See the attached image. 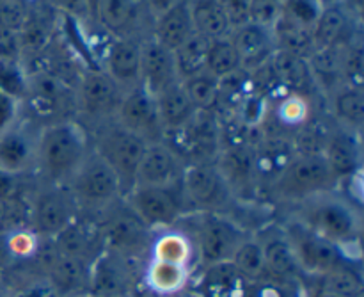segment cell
<instances>
[{"label": "cell", "mask_w": 364, "mask_h": 297, "mask_svg": "<svg viewBox=\"0 0 364 297\" xmlns=\"http://www.w3.org/2000/svg\"><path fill=\"white\" fill-rule=\"evenodd\" d=\"M288 217L297 219L333 242L352 262H361L363 207L343 191L320 192L288 205Z\"/></svg>", "instance_id": "obj_1"}, {"label": "cell", "mask_w": 364, "mask_h": 297, "mask_svg": "<svg viewBox=\"0 0 364 297\" xmlns=\"http://www.w3.org/2000/svg\"><path fill=\"white\" fill-rule=\"evenodd\" d=\"M91 150V135L75 118L45 125L39 130L34 180L66 185Z\"/></svg>", "instance_id": "obj_2"}, {"label": "cell", "mask_w": 364, "mask_h": 297, "mask_svg": "<svg viewBox=\"0 0 364 297\" xmlns=\"http://www.w3.org/2000/svg\"><path fill=\"white\" fill-rule=\"evenodd\" d=\"M180 223L176 226L183 228L194 242L199 267L231 260L235 249L249 235L228 214L194 212L185 216Z\"/></svg>", "instance_id": "obj_3"}, {"label": "cell", "mask_w": 364, "mask_h": 297, "mask_svg": "<svg viewBox=\"0 0 364 297\" xmlns=\"http://www.w3.org/2000/svg\"><path fill=\"white\" fill-rule=\"evenodd\" d=\"M27 93L21 100V114L39 127L77 114L75 85L50 70L27 71Z\"/></svg>", "instance_id": "obj_4"}, {"label": "cell", "mask_w": 364, "mask_h": 297, "mask_svg": "<svg viewBox=\"0 0 364 297\" xmlns=\"http://www.w3.org/2000/svg\"><path fill=\"white\" fill-rule=\"evenodd\" d=\"M66 187L82 216L91 219H98L123 199V189L116 173L92 150Z\"/></svg>", "instance_id": "obj_5"}, {"label": "cell", "mask_w": 364, "mask_h": 297, "mask_svg": "<svg viewBox=\"0 0 364 297\" xmlns=\"http://www.w3.org/2000/svg\"><path fill=\"white\" fill-rule=\"evenodd\" d=\"M334 189H340V184L322 155L295 153L265 196L279 205L288 207Z\"/></svg>", "instance_id": "obj_6"}, {"label": "cell", "mask_w": 364, "mask_h": 297, "mask_svg": "<svg viewBox=\"0 0 364 297\" xmlns=\"http://www.w3.org/2000/svg\"><path fill=\"white\" fill-rule=\"evenodd\" d=\"M96 221L102 234L103 251L144 266L155 231L135 216L124 199L116 203Z\"/></svg>", "instance_id": "obj_7"}, {"label": "cell", "mask_w": 364, "mask_h": 297, "mask_svg": "<svg viewBox=\"0 0 364 297\" xmlns=\"http://www.w3.org/2000/svg\"><path fill=\"white\" fill-rule=\"evenodd\" d=\"M123 96V89L102 68H85L80 71L75 84V120L80 121L87 132L116 121Z\"/></svg>", "instance_id": "obj_8"}, {"label": "cell", "mask_w": 364, "mask_h": 297, "mask_svg": "<svg viewBox=\"0 0 364 297\" xmlns=\"http://www.w3.org/2000/svg\"><path fill=\"white\" fill-rule=\"evenodd\" d=\"M89 135H91L92 152L116 173L123 189V196L128 194L134 187L135 173L148 145L116 121H110L89 132Z\"/></svg>", "instance_id": "obj_9"}, {"label": "cell", "mask_w": 364, "mask_h": 297, "mask_svg": "<svg viewBox=\"0 0 364 297\" xmlns=\"http://www.w3.org/2000/svg\"><path fill=\"white\" fill-rule=\"evenodd\" d=\"M82 214L66 185L39 184L28 192L27 226L41 239H52Z\"/></svg>", "instance_id": "obj_10"}, {"label": "cell", "mask_w": 364, "mask_h": 297, "mask_svg": "<svg viewBox=\"0 0 364 297\" xmlns=\"http://www.w3.org/2000/svg\"><path fill=\"white\" fill-rule=\"evenodd\" d=\"M181 191L191 214H230V210L238 205L215 162L187 164L181 178Z\"/></svg>", "instance_id": "obj_11"}, {"label": "cell", "mask_w": 364, "mask_h": 297, "mask_svg": "<svg viewBox=\"0 0 364 297\" xmlns=\"http://www.w3.org/2000/svg\"><path fill=\"white\" fill-rule=\"evenodd\" d=\"M281 226L294 248L306 280H318L340 264L348 262L345 253L338 246H334L333 242L323 239L306 224L299 223L297 219L287 216L281 221Z\"/></svg>", "instance_id": "obj_12"}, {"label": "cell", "mask_w": 364, "mask_h": 297, "mask_svg": "<svg viewBox=\"0 0 364 297\" xmlns=\"http://www.w3.org/2000/svg\"><path fill=\"white\" fill-rule=\"evenodd\" d=\"M123 199L135 216L153 231L176 226L191 214L181 184L173 187H134L123 196Z\"/></svg>", "instance_id": "obj_13"}, {"label": "cell", "mask_w": 364, "mask_h": 297, "mask_svg": "<svg viewBox=\"0 0 364 297\" xmlns=\"http://www.w3.org/2000/svg\"><path fill=\"white\" fill-rule=\"evenodd\" d=\"M164 141L185 164L213 162L220 152V118L217 113H198L183 128L171 132Z\"/></svg>", "instance_id": "obj_14"}, {"label": "cell", "mask_w": 364, "mask_h": 297, "mask_svg": "<svg viewBox=\"0 0 364 297\" xmlns=\"http://www.w3.org/2000/svg\"><path fill=\"white\" fill-rule=\"evenodd\" d=\"M41 127L21 116L13 127L0 132V174L34 178Z\"/></svg>", "instance_id": "obj_15"}, {"label": "cell", "mask_w": 364, "mask_h": 297, "mask_svg": "<svg viewBox=\"0 0 364 297\" xmlns=\"http://www.w3.org/2000/svg\"><path fill=\"white\" fill-rule=\"evenodd\" d=\"M142 267H144L142 264L103 251L91 264L87 297L137 294L139 287H141Z\"/></svg>", "instance_id": "obj_16"}, {"label": "cell", "mask_w": 364, "mask_h": 297, "mask_svg": "<svg viewBox=\"0 0 364 297\" xmlns=\"http://www.w3.org/2000/svg\"><path fill=\"white\" fill-rule=\"evenodd\" d=\"M92 21L110 38L144 39L151 32L146 21L153 20L142 0H96Z\"/></svg>", "instance_id": "obj_17"}, {"label": "cell", "mask_w": 364, "mask_h": 297, "mask_svg": "<svg viewBox=\"0 0 364 297\" xmlns=\"http://www.w3.org/2000/svg\"><path fill=\"white\" fill-rule=\"evenodd\" d=\"M116 123L146 142L155 145L166 139L155 96L142 85L124 93L116 114Z\"/></svg>", "instance_id": "obj_18"}, {"label": "cell", "mask_w": 364, "mask_h": 297, "mask_svg": "<svg viewBox=\"0 0 364 297\" xmlns=\"http://www.w3.org/2000/svg\"><path fill=\"white\" fill-rule=\"evenodd\" d=\"M185 167H187V164L166 141L148 145L141 162H139L134 187H173V185H180Z\"/></svg>", "instance_id": "obj_19"}, {"label": "cell", "mask_w": 364, "mask_h": 297, "mask_svg": "<svg viewBox=\"0 0 364 297\" xmlns=\"http://www.w3.org/2000/svg\"><path fill=\"white\" fill-rule=\"evenodd\" d=\"M322 157L340 185L359 177L363 174L361 134L340 127L333 121Z\"/></svg>", "instance_id": "obj_20"}, {"label": "cell", "mask_w": 364, "mask_h": 297, "mask_svg": "<svg viewBox=\"0 0 364 297\" xmlns=\"http://www.w3.org/2000/svg\"><path fill=\"white\" fill-rule=\"evenodd\" d=\"M255 234L262 242L267 274L270 278H276V280L302 281L304 283L306 278L281 223L263 224Z\"/></svg>", "instance_id": "obj_21"}, {"label": "cell", "mask_w": 364, "mask_h": 297, "mask_svg": "<svg viewBox=\"0 0 364 297\" xmlns=\"http://www.w3.org/2000/svg\"><path fill=\"white\" fill-rule=\"evenodd\" d=\"M294 155V145H291V139L288 135H281L263 128L262 139L252 148L259 196L267 194V191L272 187V184L283 173V170L288 166Z\"/></svg>", "instance_id": "obj_22"}, {"label": "cell", "mask_w": 364, "mask_h": 297, "mask_svg": "<svg viewBox=\"0 0 364 297\" xmlns=\"http://www.w3.org/2000/svg\"><path fill=\"white\" fill-rule=\"evenodd\" d=\"M52 248L59 255L80 260L91 266L103 253V241L100 234L98 221L80 216L64 230L48 239Z\"/></svg>", "instance_id": "obj_23"}, {"label": "cell", "mask_w": 364, "mask_h": 297, "mask_svg": "<svg viewBox=\"0 0 364 297\" xmlns=\"http://www.w3.org/2000/svg\"><path fill=\"white\" fill-rule=\"evenodd\" d=\"M141 43L137 38H110L102 70L124 93L141 85Z\"/></svg>", "instance_id": "obj_24"}, {"label": "cell", "mask_w": 364, "mask_h": 297, "mask_svg": "<svg viewBox=\"0 0 364 297\" xmlns=\"http://www.w3.org/2000/svg\"><path fill=\"white\" fill-rule=\"evenodd\" d=\"M359 36L354 11L347 2L323 6L313 25V43L315 48H338L352 38Z\"/></svg>", "instance_id": "obj_25"}, {"label": "cell", "mask_w": 364, "mask_h": 297, "mask_svg": "<svg viewBox=\"0 0 364 297\" xmlns=\"http://www.w3.org/2000/svg\"><path fill=\"white\" fill-rule=\"evenodd\" d=\"M315 116L313 100L294 93H281L269 102V116L263 128L281 135H291L301 130Z\"/></svg>", "instance_id": "obj_26"}, {"label": "cell", "mask_w": 364, "mask_h": 297, "mask_svg": "<svg viewBox=\"0 0 364 297\" xmlns=\"http://www.w3.org/2000/svg\"><path fill=\"white\" fill-rule=\"evenodd\" d=\"M181 82L174 66L173 52L164 48L151 36L141 43V85L153 96L169 85Z\"/></svg>", "instance_id": "obj_27"}, {"label": "cell", "mask_w": 364, "mask_h": 297, "mask_svg": "<svg viewBox=\"0 0 364 297\" xmlns=\"http://www.w3.org/2000/svg\"><path fill=\"white\" fill-rule=\"evenodd\" d=\"M196 271L188 267L148 259L142 267L141 288L149 297H173L188 291Z\"/></svg>", "instance_id": "obj_28"}, {"label": "cell", "mask_w": 364, "mask_h": 297, "mask_svg": "<svg viewBox=\"0 0 364 297\" xmlns=\"http://www.w3.org/2000/svg\"><path fill=\"white\" fill-rule=\"evenodd\" d=\"M230 38L233 39L238 50L242 70H245L247 73L265 66L276 52V43H274L270 28L251 24V21L235 27Z\"/></svg>", "instance_id": "obj_29"}, {"label": "cell", "mask_w": 364, "mask_h": 297, "mask_svg": "<svg viewBox=\"0 0 364 297\" xmlns=\"http://www.w3.org/2000/svg\"><path fill=\"white\" fill-rule=\"evenodd\" d=\"M192 283H196L192 291L198 297H244L251 281L228 260L201 267Z\"/></svg>", "instance_id": "obj_30"}, {"label": "cell", "mask_w": 364, "mask_h": 297, "mask_svg": "<svg viewBox=\"0 0 364 297\" xmlns=\"http://www.w3.org/2000/svg\"><path fill=\"white\" fill-rule=\"evenodd\" d=\"M270 68H272L277 84L283 93H294V95H301L311 100L313 95L318 93L306 57L276 50L274 56L270 57Z\"/></svg>", "instance_id": "obj_31"}, {"label": "cell", "mask_w": 364, "mask_h": 297, "mask_svg": "<svg viewBox=\"0 0 364 297\" xmlns=\"http://www.w3.org/2000/svg\"><path fill=\"white\" fill-rule=\"evenodd\" d=\"M148 259L160 260V262L167 264H176V266L188 267L192 271H196V267H199L194 242H192L191 235L180 226L155 231L153 234L151 246H149Z\"/></svg>", "instance_id": "obj_32"}, {"label": "cell", "mask_w": 364, "mask_h": 297, "mask_svg": "<svg viewBox=\"0 0 364 297\" xmlns=\"http://www.w3.org/2000/svg\"><path fill=\"white\" fill-rule=\"evenodd\" d=\"M194 21H192L191 7L188 0H181L169 11L162 13L160 16L153 18L151 21V36L159 45L167 50H176L185 39L194 34Z\"/></svg>", "instance_id": "obj_33"}, {"label": "cell", "mask_w": 364, "mask_h": 297, "mask_svg": "<svg viewBox=\"0 0 364 297\" xmlns=\"http://www.w3.org/2000/svg\"><path fill=\"white\" fill-rule=\"evenodd\" d=\"M326 98L331 120L340 127L361 134L364 125V89L341 84Z\"/></svg>", "instance_id": "obj_34"}, {"label": "cell", "mask_w": 364, "mask_h": 297, "mask_svg": "<svg viewBox=\"0 0 364 297\" xmlns=\"http://www.w3.org/2000/svg\"><path fill=\"white\" fill-rule=\"evenodd\" d=\"M155 102L166 135L183 128L198 114L181 82H176V84L160 91L159 95H155Z\"/></svg>", "instance_id": "obj_35"}, {"label": "cell", "mask_w": 364, "mask_h": 297, "mask_svg": "<svg viewBox=\"0 0 364 297\" xmlns=\"http://www.w3.org/2000/svg\"><path fill=\"white\" fill-rule=\"evenodd\" d=\"M188 7L194 21V31L210 41L226 38L233 31L230 16L220 0H188Z\"/></svg>", "instance_id": "obj_36"}, {"label": "cell", "mask_w": 364, "mask_h": 297, "mask_svg": "<svg viewBox=\"0 0 364 297\" xmlns=\"http://www.w3.org/2000/svg\"><path fill=\"white\" fill-rule=\"evenodd\" d=\"M270 32H272L274 43H276V50L295 53V56L306 57V59L315 50L313 28L291 20V18H288L283 13L277 18L276 24L272 25Z\"/></svg>", "instance_id": "obj_37"}, {"label": "cell", "mask_w": 364, "mask_h": 297, "mask_svg": "<svg viewBox=\"0 0 364 297\" xmlns=\"http://www.w3.org/2000/svg\"><path fill=\"white\" fill-rule=\"evenodd\" d=\"M316 288L334 292L343 297H363L364 278L361 273V262H343L322 278L316 280Z\"/></svg>", "instance_id": "obj_38"}, {"label": "cell", "mask_w": 364, "mask_h": 297, "mask_svg": "<svg viewBox=\"0 0 364 297\" xmlns=\"http://www.w3.org/2000/svg\"><path fill=\"white\" fill-rule=\"evenodd\" d=\"M210 43L212 41L206 39L205 36L194 32L176 50H173L174 66H176V73L180 80H185V78L206 70Z\"/></svg>", "instance_id": "obj_39"}, {"label": "cell", "mask_w": 364, "mask_h": 297, "mask_svg": "<svg viewBox=\"0 0 364 297\" xmlns=\"http://www.w3.org/2000/svg\"><path fill=\"white\" fill-rule=\"evenodd\" d=\"M181 85L198 113H215L219 105L220 84L219 78L213 77L208 70L185 78L181 80Z\"/></svg>", "instance_id": "obj_40"}, {"label": "cell", "mask_w": 364, "mask_h": 297, "mask_svg": "<svg viewBox=\"0 0 364 297\" xmlns=\"http://www.w3.org/2000/svg\"><path fill=\"white\" fill-rule=\"evenodd\" d=\"M230 262L240 271V274L247 281H256L269 276V274H267L262 242L256 237V234H249L247 237L238 244V248L235 249Z\"/></svg>", "instance_id": "obj_41"}, {"label": "cell", "mask_w": 364, "mask_h": 297, "mask_svg": "<svg viewBox=\"0 0 364 297\" xmlns=\"http://www.w3.org/2000/svg\"><path fill=\"white\" fill-rule=\"evenodd\" d=\"M206 70L217 78H224L235 71L242 70L240 56L235 46L233 39L230 36L220 39H213L210 43L208 61H206Z\"/></svg>", "instance_id": "obj_42"}, {"label": "cell", "mask_w": 364, "mask_h": 297, "mask_svg": "<svg viewBox=\"0 0 364 297\" xmlns=\"http://www.w3.org/2000/svg\"><path fill=\"white\" fill-rule=\"evenodd\" d=\"M4 235H6L7 251H9L13 264L34 260L45 241L28 226L11 228V230L4 231Z\"/></svg>", "instance_id": "obj_43"}, {"label": "cell", "mask_w": 364, "mask_h": 297, "mask_svg": "<svg viewBox=\"0 0 364 297\" xmlns=\"http://www.w3.org/2000/svg\"><path fill=\"white\" fill-rule=\"evenodd\" d=\"M340 71L343 84L363 88L364 52L361 36H355L350 41L345 43L343 46H340Z\"/></svg>", "instance_id": "obj_44"}, {"label": "cell", "mask_w": 364, "mask_h": 297, "mask_svg": "<svg viewBox=\"0 0 364 297\" xmlns=\"http://www.w3.org/2000/svg\"><path fill=\"white\" fill-rule=\"evenodd\" d=\"M244 297H308V287L302 281H284L267 276L251 281Z\"/></svg>", "instance_id": "obj_45"}, {"label": "cell", "mask_w": 364, "mask_h": 297, "mask_svg": "<svg viewBox=\"0 0 364 297\" xmlns=\"http://www.w3.org/2000/svg\"><path fill=\"white\" fill-rule=\"evenodd\" d=\"M27 70L18 57H0V91L23 100L27 93Z\"/></svg>", "instance_id": "obj_46"}, {"label": "cell", "mask_w": 364, "mask_h": 297, "mask_svg": "<svg viewBox=\"0 0 364 297\" xmlns=\"http://www.w3.org/2000/svg\"><path fill=\"white\" fill-rule=\"evenodd\" d=\"M31 4L25 0H0V27L18 34L27 21Z\"/></svg>", "instance_id": "obj_47"}, {"label": "cell", "mask_w": 364, "mask_h": 297, "mask_svg": "<svg viewBox=\"0 0 364 297\" xmlns=\"http://www.w3.org/2000/svg\"><path fill=\"white\" fill-rule=\"evenodd\" d=\"M322 6L316 0H283V14L313 28Z\"/></svg>", "instance_id": "obj_48"}, {"label": "cell", "mask_w": 364, "mask_h": 297, "mask_svg": "<svg viewBox=\"0 0 364 297\" xmlns=\"http://www.w3.org/2000/svg\"><path fill=\"white\" fill-rule=\"evenodd\" d=\"M45 6L55 11L57 14H63L68 20L84 21L92 20V9L89 0H41Z\"/></svg>", "instance_id": "obj_49"}, {"label": "cell", "mask_w": 364, "mask_h": 297, "mask_svg": "<svg viewBox=\"0 0 364 297\" xmlns=\"http://www.w3.org/2000/svg\"><path fill=\"white\" fill-rule=\"evenodd\" d=\"M281 13H283V0H252L251 9H249V21L272 28Z\"/></svg>", "instance_id": "obj_50"}, {"label": "cell", "mask_w": 364, "mask_h": 297, "mask_svg": "<svg viewBox=\"0 0 364 297\" xmlns=\"http://www.w3.org/2000/svg\"><path fill=\"white\" fill-rule=\"evenodd\" d=\"M21 116H23V114H21L20 100L13 98V96L7 95V93L0 91V132L13 127Z\"/></svg>", "instance_id": "obj_51"}, {"label": "cell", "mask_w": 364, "mask_h": 297, "mask_svg": "<svg viewBox=\"0 0 364 297\" xmlns=\"http://www.w3.org/2000/svg\"><path fill=\"white\" fill-rule=\"evenodd\" d=\"M220 4L226 9L228 16H230L231 25L238 27L249 21V9H251L252 0H220Z\"/></svg>", "instance_id": "obj_52"}, {"label": "cell", "mask_w": 364, "mask_h": 297, "mask_svg": "<svg viewBox=\"0 0 364 297\" xmlns=\"http://www.w3.org/2000/svg\"><path fill=\"white\" fill-rule=\"evenodd\" d=\"M0 57H18L20 59L18 34L2 27H0Z\"/></svg>", "instance_id": "obj_53"}, {"label": "cell", "mask_w": 364, "mask_h": 297, "mask_svg": "<svg viewBox=\"0 0 364 297\" xmlns=\"http://www.w3.org/2000/svg\"><path fill=\"white\" fill-rule=\"evenodd\" d=\"M142 2H144L146 11H148V14L153 20V18L160 16L162 13L169 11L171 7H174L181 0H142Z\"/></svg>", "instance_id": "obj_54"}, {"label": "cell", "mask_w": 364, "mask_h": 297, "mask_svg": "<svg viewBox=\"0 0 364 297\" xmlns=\"http://www.w3.org/2000/svg\"><path fill=\"white\" fill-rule=\"evenodd\" d=\"M11 266H13V260H11L9 251H7L6 235H4V231H0V276H2Z\"/></svg>", "instance_id": "obj_55"}, {"label": "cell", "mask_w": 364, "mask_h": 297, "mask_svg": "<svg viewBox=\"0 0 364 297\" xmlns=\"http://www.w3.org/2000/svg\"><path fill=\"white\" fill-rule=\"evenodd\" d=\"M308 297H343V296H338L334 292L329 291H322V288H313V291H308Z\"/></svg>", "instance_id": "obj_56"}, {"label": "cell", "mask_w": 364, "mask_h": 297, "mask_svg": "<svg viewBox=\"0 0 364 297\" xmlns=\"http://www.w3.org/2000/svg\"><path fill=\"white\" fill-rule=\"evenodd\" d=\"M0 297H14V292L0 280Z\"/></svg>", "instance_id": "obj_57"}, {"label": "cell", "mask_w": 364, "mask_h": 297, "mask_svg": "<svg viewBox=\"0 0 364 297\" xmlns=\"http://www.w3.org/2000/svg\"><path fill=\"white\" fill-rule=\"evenodd\" d=\"M320 6H331V4H338V2H343V0H316Z\"/></svg>", "instance_id": "obj_58"}, {"label": "cell", "mask_w": 364, "mask_h": 297, "mask_svg": "<svg viewBox=\"0 0 364 297\" xmlns=\"http://www.w3.org/2000/svg\"><path fill=\"white\" fill-rule=\"evenodd\" d=\"M112 297H139V292L137 294H124V296H112Z\"/></svg>", "instance_id": "obj_59"}, {"label": "cell", "mask_w": 364, "mask_h": 297, "mask_svg": "<svg viewBox=\"0 0 364 297\" xmlns=\"http://www.w3.org/2000/svg\"><path fill=\"white\" fill-rule=\"evenodd\" d=\"M89 2H91V9H95V4H96V0H89Z\"/></svg>", "instance_id": "obj_60"}, {"label": "cell", "mask_w": 364, "mask_h": 297, "mask_svg": "<svg viewBox=\"0 0 364 297\" xmlns=\"http://www.w3.org/2000/svg\"><path fill=\"white\" fill-rule=\"evenodd\" d=\"M25 2H32V0H25Z\"/></svg>", "instance_id": "obj_61"}]
</instances>
